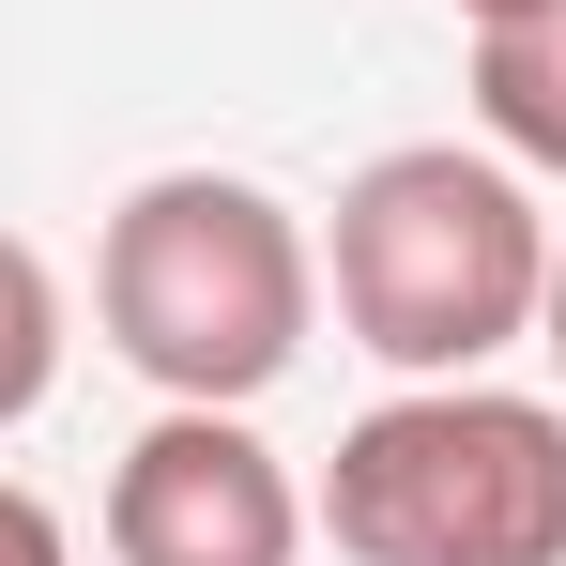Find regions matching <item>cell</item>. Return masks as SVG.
<instances>
[{
	"label": "cell",
	"instance_id": "cell-1",
	"mask_svg": "<svg viewBox=\"0 0 566 566\" xmlns=\"http://www.w3.org/2000/svg\"><path fill=\"white\" fill-rule=\"evenodd\" d=\"M93 322H107V353L154 382V398L245 413V398H276L306 368L322 245L245 169H154V185L107 214V245H93Z\"/></svg>",
	"mask_w": 566,
	"mask_h": 566
},
{
	"label": "cell",
	"instance_id": "cell-2",
	"mask_svg": "<svg viewBox=\"0 0 566 566\" xmlns=\"http://www.w3.org/2000/svg\"><path fill=\"white\" fill-rule=\"evenodd\" d=\"M337 322L353 353H382L398 382H474L490 353L536 337V291H552V214L505 154L460 138H398L337 185Z\"/></svg>",
	"mask_w": 566,
	"mask_h": 566
},
{
	"label": "cell",
	"instance_id": "cell-3",
	"mask_svg": "<svg viewBox=\"0 0 566 566\" xmlns=\"http://www.w3.org/2000/svg\"><path fill=\"white\" fill-rule=\"evenodd\" d=\"M322 536L353 566H566V413L505 382H413L337 429Z\"/></svg>",
	"mask_w": 566,
	"mask_h": 566
},
{
	"label": "cell",
	"instance_id": "cell-4",
	"mask_svg": "<svg viewBox=\"0 0 566 566\" xmlns=\"http://www.w3.org/2000/svg\"><path fill=\"white\" fill-rule=\"evenodd\" d=\"M291 552H306V490H291V460L245 413L169 398L123 444V474H107V566H291Z\"/></svg>",
	"mask_w": 566,
	"mask_h": 566
},
{
	"label": "cell",
	"instance_id": "cell-5",
	"mask_svg": "<svg viewBox=\"0 0 566 566\" xmlns=\"http://www.w3.org/2000/svg\"><path fill=\"white\" fill-rule=\"evenodd\" d=\"M474 123H490L505 169H552L566 185V0L474 15Z\"/></svg>",
	"mask_w": 566,
	"mask_h": 566
},
{
	"label": "cell",
	"instance_id": "cell-6",
	"mask_svg": "<svg viewBox=\"0 0 566 566\" xmlns=\"http://www.w3.org/2000/svg\"><path fill=\"white\" fill-rule=\"evenodd\" d=\"M46 382H62V276L0 230V429H31Z\"/></svg>",
	"mask_w": 566,
	"mask_h": 566
},
{
	"label": "cell",
	"instance_id": "cell-7",
	"mask_svg": "<svg viewBox=\"0 0 566 566\" xmlns=\"http://www.w3.org/2000/svg\"><path fill=\"white\" fill-rule=\"evenodd\" d=\"M0 566H77V552H62V521H46L15 474H0Z\"/></svg>",
	"mask_w": 566,
	"mask_h": 566
},
{
	"label": "cell",
	"instance_id": "cell-8",
	"mask_svg": "<svg viewBox=\"0 0 566 566\" xmlns=\"http://www.w3.org/2000/svg\"><path fill=\"white\" fill-rule=\"evenodd\" d=\"M536 353L566 368V245H552V291H536Z\"/></svg>",
	"mask_w": 566,
	"mask_h": 566
},
{
	"label": "cell",
	"instance_id": "cell-9",
	"mask_svg": "<svg viewBox=\"0 0 566 566\" xmlns=\"http://www.w3.org/2000/svg\"><path fill=\"white\" fill-rule=\"evenodd\" d=\"M460 15H505V0H460Z\"/></svg>",
	"mask_w": 566,
	"mask_h": 566
}]
</instances>
